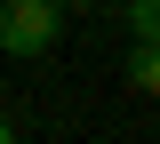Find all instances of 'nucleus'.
<instances>
[{
  "label": "nucleus",
  "mask_w": 160,
  "mask_h": 144,
  "mask_svg": "<svg viewBox=\"0 0 160 144\" xmlns=\"http://www.w3.org/2000/svg\"><path fill=\"white\" fill-rule=\"evenodd\" d=\"M56 32H64L56 0H0V48H8V56H48Z\"/></svg>",
  "instance_id": "nucleus-1"
},
{
  "label": "nucleus",
  "mask_w": 160,
  "mask_h": 144,
  "mask_svg": "<svg viewBox=\"0 0 160 144\" xmlns=\"http://www.w3.org/2000/svg\"><path fill=\"white\" fill-rule=\"evenodd\" d=\"M128 88H144V96H160V32L128 48Z\"/></svg>",
  "instance_id": "nucleus-2"
},
{
  "label": "nucleus",
  "mask_w": 160,
  "mask_h": 144,
  "mask_svg": "<svg viewBox=\"0 0 160 144\" xmlns=\"http://www.w3.org/2000/svg\"><path fill=\"white\" fill-rule=\"evenodd\" d=\"M56 8H64V16H72V8H96V0H56Z\"/></svg>",
  "instance_id": "nucleus-3"
},
{
  "label": "nucleus",
  "mask_w": 160,
  "mask_h": 144,
  "mask_svg": "<svg viewBox=\"0 0 160 144\" xmlns=\"http://www.w3.org/2000/svg\"><path fill=\"white\" fill-rule=\"evenodd\" d=\"M0 144H16V128H8V120H0Z\"/></svg>",
  "instance_id": "nucleus-4"
}]
</instances>
